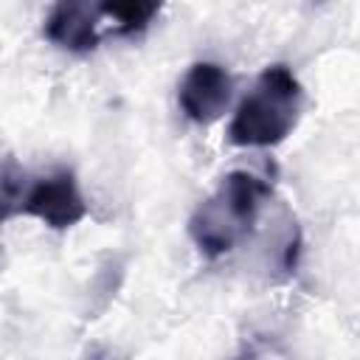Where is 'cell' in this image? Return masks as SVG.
Masks as SVG:
<instances>
[{
    "instance_id": "9c48e42d",
    "label": "cell",
    "mask_w": 360,
    "mask_h": 360,
    "mask_svg": "<svg viewBox=\"0 0 360 360\" xmlns=\"http://www.w3.org/2000/svg\"><path fill=\"white\" fill-rule=\"evenodd\" d=\"M236 360H256V354H253V352H242Z\"/></svg>"
},
{
    "instance_id": "277c9868",
    "label": "cell",
    "mask_w": 360,
    "mask_h": 360,
    "mask_svg": "<svg viewBox=\"0 0 360 360\" xmlns=\"http://www.w3.org/2000/svg\"><path fill=\"white\" fill-rule=\"evenodd\" d=\"M231 90H233V82L222 65L194 62L177 84V104L191 124L208 127L225 112L231 101Z\"/></svg>"
},
{
    "instance_id": "7a4b0ae2",
    "label": "cell",
    "mask_w": 360,
    "mask_h": 360,
    "mask_svg": "<svg viewBox=\"0 0 360 360\" xmlns=\"http://www.w3.org/2000/svg\"><path fill=\"white\" fill-rule=\"evenodd\" d=\"M301 107L304 87L298 76L281 62L267 65L253 90L239 101L228 124V141L233 146H278L295 129Z\"/></svg>"
},
{
    "instance_id": "ba28073f",
    "label": "cell",
    "mask_w": 360,
    "mask_h": 360,
    "mask_svg": "<svg viewBox=\"0 0 360 360\" xmlns=\"http://www.w3.org/2000/svg\"><path fill=\"white\" fill-rule=\"evenodd\" d=\"M87 360H121V357L115 352H110V349H96V352L87 354Z\"/></svg>"
},
{
    "instance_id": "52a82bcc",
    "label": "cell",
    "mask_w": 360,
    "mask_h": 360,
    "mask_svg": "<svg viewBox=\"0 0 360 360\" xmlns=\"http://www.w3.org/2000/svg\"><path fill=\"white\" fill-rule=\"evenodd\" d=\"M3 217L11 219L14 214H20V202H22V169L14 163V158L8 155L3 163Z\"/></svg>"
},
{
    "instance_id": "8992f818",
    "label": "cell",
    "mask_w": 360,
    "mask_h": 360,
    "mask_svg": "<svg viewBox=\"0 0 360 360\" xmlns=\"http://www.w3.org/2000/svg\"><path fill=\"white\" fill-rule=\"evenodd\" d=\"M160 6L149 0H107L101 3V17L112 22V31L118 37H135L149 28V22L158 17Z\"/></svg>"
},
{
    "instance_id": "5b68a950",
    "label": "cell",
    "mask_w": 360,
    "mask_h": 360,
    "mask_svg": "<svg viewBox=\"0 0 360 360\" xmlns=\"http://www.w3.org/2000/svg\"><path fill=\"white\" fill-rule=\"evenodd\" d=\"M101 3H82V0H62L51 6L45 17V39L70 53L96 51L101 42L98 22H101Z\"/></svg>"
},
{
    "instance_id": "3957f363",
    "label": "cell",
    "mask_w": 360,
    "mask_h": 360,
    "mask_svg": "<svg viewBox=\"0 0 360 360\" xmlns=\"http://www.w3.org/2000/svg\"><path fill=\"white\" fill-rule=\"evenodd\" d=\"M20 214L39 219L51 231H68L79 225L90 214V208L79 188L76 174L70 169H56L25 188Z\"/></svg>"
},
{
    "instance_id": "6da1fadb",
    "label": "cell",
    "mask_w": 360,
    "mask_h": 360,
    "mask_svg": "<svg viewBox=\"0 0 360 360\" xmlns=\"http://www.w3.org/2000/svg\"><path fill=\"white\" fill-rule=\"evenodd\" d=\"M270 194L273 183H267L264 177L245 169L228 172L188 217V236L197 250L208 259L231 253L239 242L250 236Z\"/></svg>"
}]
</instances>
